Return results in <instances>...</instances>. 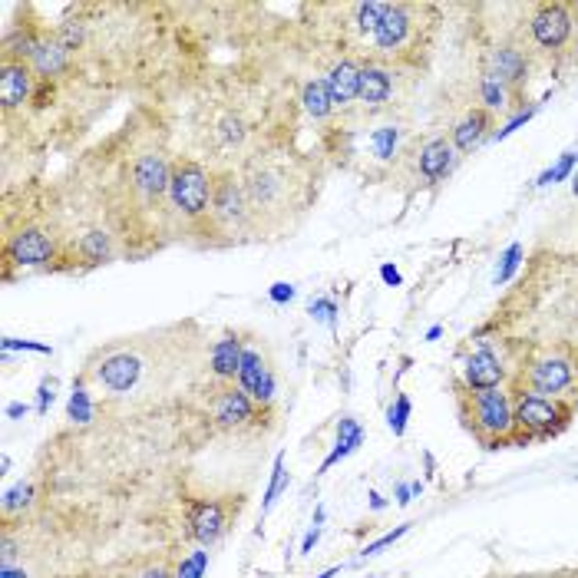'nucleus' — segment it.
Wrapping results in <instances>:
<instances>
[{
	"mask_svg": "<svg viewBox=\"0 0 578 578\" xmlns=\"http://www.w3.org/2000/svg\"><path fill=\"white\" fill-rule=\"evenodd\" d=\"M489 331L522 351L578 357V258H552V265L532 268L503 311H496Z\"/></svg>",
	"mask_w": 578,
	"mask_h": 578,
	"instance_id": "f257e3e1",
	"label": "nucleus"
},
{
	"mask_svg": "<svg viewBox=\"0 0 578 578\" xmlns=\"http://www.w3.org/2000/svg\"><path fill=\"white\" fill-rule=\"evenodd\" d=\"M509 347L512 377L509 390L522 394H539L552 400H575L578 397V357L565 351H522Z\"/></svg>",
	"mask_w": 578,
	"mask_h": 578,
	"instance_id": "f03ea898",
	"label": "nucleus"
},
{
	"mask_svg": "<svg viewBox=\"0 0 578 578\" xmlns=\"http://www.w3.org/2000/svg\"><path fill=\"white\" fill-rule=\"evenodd\" d=\"M436 27V7L430 4H394L390 0L387 17L374 30V47L384 60L420 63V53L430 50Z\"/></svg>",
	"mask_w": 578,
	"mask_h": 578,
	"instance_id": "7ed1b4c3",
	"label": "nucleus"
},
{
	"mask_svg": "<svg viewBox=\"0 0 578 578\" xmlns=\"http://www.w3.org/2000/svg\"><path fill=\"white\" fill-rule=\"evenodd\" d=\"M463 427L489 450L496 446L516 443V413H512V390L493 387V390H466L460 387L456 397Z\"/></svg>",
	"mask_w": 578,
	"mask_h": 578,
	"instance_id": "20e7f679",
	"label": "nucleus"
},
{
	"mask_svg": "<svg viewBox=\"0 0 578 578\" xmlns=\"http://www.w3.org/2000/svg\"><path fill=\"white\" fill-rule=\"evenodd\" d=\"M572 400H552L539 394H522L512 390V413H516V443L529 446L536 440L559 436L572 420Z\"/></svg>",
	"mask_w": 578,
	"mask_h": 578,
	"instance_id": "39448f33",
	"label": "nucleus"
},
{
	"mask_svg": "<svg viewBox=\"0 0 578 578\" xmlns=\"http://www.w3.org/2000/svg\"><path fill=\"white\" fill-rule=\"evenodd\" d=\"M212 189L215 179L209 169L192 159L172 162V182H169V202L185 222H202L212 212Z\"/></svg>",
	"mask_w": 578,
	"mask_h": 578,
	"instance_id": "423d86ee",
	"label": "nucleus"
},
{
	"mask_svg": "<svg viewBox=\"0 0 578 578\" xmlns=\"http://www.w3.org/2000/svg\"><path fill=\"white\" fill-rule=\"evenodd\" d=\"M575 27H578V4H565V0L532 4L526 14L529 40L539 53H562L572 43Z\"/></svg>",
	"mask_w": 578,
	"mask_h": 578,
	"instance_id": "0eeeda50",
	"label": "nucleus"
},
{
	"mask_svg": "<svg viewBox=\"0 0 578 578\" xmlns=\"http://www.w3.org/2000/svg\"><path fill=\"white\" fill-rule=\"evenodd\" d=\"M460 377L466 390H493L503 387L512 377V357L509 347L499 341V347L493 341H479L470 354L463 357L460 364Z\"/></svg>",
	"mask_w": 578,
	"mask_h": 578,
	"instance_id": "6e6552de",
	"label": "nucleus"
},
{
	"mask_svg": "<svg viewBox=\"0 0 578 578\" xmlns=\"http://www.w3.org/2000/svg\"><path fill=\"white\" fill-rule=\"evenodd\" d=\"M4 261H7V271H10V265H20V268L50 265V261H57V238H53L50 232H43V228H37V225L20 228V232L7 235Z\"/></svg>",
	"mask_w": 578,
	"mask_h": 578,
	"instance_id": "1a4fd4ad",
	"label": "nucleus"
},
{
	"mask_svg": "<svg viewBox=\"0 0 578 578\" xmlns=\"http://www.w3.org/2000/svg\"><path fill=\"white\" fill-rule=\"evenodd\" d=\"M529 73H532L529 50H522L519 43H496V47L486 50L483 76H493V80L509 86L516 96H522V90L529 86Z\"/></svg>",
	"mask_w": 578,
	"mask_h": 578,
	"instance_id": "9d476101",
	"label": "nucleus"
},
{
	"mask_svg": "<svg viewBox=\"0 0 578 578\" xmlns=\"http://www.w3.org/2000/svg\"><path fill=\"white\" fill-rule=\"evenodd\" d=\"M248 215H252V205H248L245 185L238 182L232 172H225V176H215L209 222L218 225V228H228V232H235V225H242Z\"/></svg>",
	"mask_w": 578,
	"mask_h": 578,
	"instance_id": "9b49d317",
	"label": "nucleus"
},
{
	"mask_svg": "<svg viewBox=\"0 0 578 578\" xmlns=\"http://www.w3.org/2000/svg\"><path fill=\"white\" fill-rule=\"evenodd\" d=\"M169 182L172 166L162 152H143L129 169V185L146 205H159L162 199H169Z\"/></svg>",
	"mask_w": 578,
	"mask_h": 578,
	"instance_id": "f8f14e48",
	"label": "nucleus"
},
{
	"mask_svg": "<svg viewBox=\"0 0 578 578\" xmlns=\"http://www.w3.org/2000/svg\"><path fill=\"white\" fill-rule=\"evenodd\" d=\"M90 374L109 394H129V390L139 384V377H143V357L133 351H113L106 354Z\"/></svg>",
	"mask_w": 578,
	"mask_h": 578,
	"instance_id": "ddd939ff",
	"label": "nucleus"
},
{
	"mask_svg": "<svg viewBox=\"0 0 578 578\" xmlns=\"http://www.w3.org/2000/svg\"><path fill=\"white\" fill-rule=\"evenodd\" d=\"M238 387L245 390L258 410H268L275 403V374L265 361V354L255 344H245L242 354V370H238Z\"/></svg>",
	"mask_w": 578,
	"mask_h": 578,
	"instance_id": "4468645a",
	"label": "nucleus"
},
{
	"mask_svg": "<svg viewBox=\"0 0 578 578\" xmlns=\"http://www.w3.org/2000/svg\"><path fill=\"white\" fill-rule=\"evenodd\" d=\"M37 83V73L27 60H0V106H4V113L34 100Z\"/></svg>",
	"mask_w": 578,
	"mask_h": 578,
	"instance_id": "2eb2a0df",
	"label": "nucleus"
},
{
	"mask_svg": "<svg viewBox=\"0 0 578 578\" xmlns=\"http://www.w3.org/2000/svg\"><path fill=\"white\" fill-rule=\"evenodd\" d=\"M460 162V152L453 149L450 136H433L427 143H420L417 156H413V166H417V179H423V185L443 182Z\"/></svg>",
	"mask_w": 578,
	"mask_h": 578,
	"instance_id": "dca6fc26",
	"label": "nucleus"
},
{
	"mask_svg": "<svg viewBox=\"0 0 578 578\" xmlns=\"http://www.w3.org/2000/svg\"><path fill=\"white\" fill-rule=\"evenodd\" d=\"M232 526V506L209 499V503H192L189 506V536L202 545H212L225 536V529Z\"/></svg>",
	"mask_w": 578,
	"mask_h": 578,
	"instance_id": "f3484780",
	"label": "nucleus"
},
{
	"mask_svg": "<svg viewBox=\"0 0 578 578\" xmlns=\"http://www.w3.org/2000/svg\"><path fill=\"white\" fill-rule=\"evenodd\" d=\"M258 407L252 403V397L245 394L242 387H225L218 390V397L212 403V417L222 430H242L248 423L258 420Z\"/></svg>",
	"mask_w": 578,
	"mask_h": 578,
	"instance_id": "a211bd4d",
	"label": "nucleus"
},
{
	"mask_svg": "<svg viewBox=\"0 0 578 578\" xmlns=\"http://www.w3.org/2000/svg\"><path fill=\"white\" fill-rule=\"evenodd\" d=\"M496 129V116L483 106L466 109V116L450 129V143L460 156H470L476 146H483Z\"/></svg>",
	"mask_w": 578,
	"mask_h": 578,
	"instance_id": "6ab92c4d",
	"label": "nucleus"
},
{
	"mask_svg": "<svg viewBox=\"0 0 578 578\" xmlns=\"http://www.w3.org/2000/svg\"><path fill=\"white\" fill-rule=\"evenodd\" d=\"M394 96V70L384 63H361V96L357 103H364L367 113L384 109Z\"/></svg>",
	"mask_w": 578,
	"mask_h": 578,
	"instance_id": "aec40b11",
	"label": "nucleus"
},
{
	"mask_svg": "<svg viewBox=\"0 0 578 578\" xmlns=\"http://www.w3.org/2000/svg\"><path fill=\"white\" fill-rule=\"evenodd\" d=\"M327 93H331L334 109H351L361 96V63L357 60H337L331 73L324 76Z\"/></svg>",
	"mask_w": 578,
	"mask_h": 578,
	"instance_id": "412c9836",
	"label": "nucleus"
},
{
	"mask_svg": "<svg viewBox=\"0 0 578 578\" xmlns=\"http://www.w3.org/2000/svg\"><path fill=\"white\" fill-rule=\"evenodd\" d=\"M242 354H245V341L235 331L222 334L212 347V374L222 380V384H232L238 380V370H242Z\"/></svg>",
	"mask_w": 578,
	"mask_h": 578,
	"instance_id": "4be33fe9",
	"label": "nucleus"
},
{
	"mask_svg": "<svg viewBox=\"0 0 578 578\" xmlns=\"http://www.w3.org/2000/svg\"><path fill=\"white\" fill-rule=\"evenodd\" d=\"M30 67H34L37 80H53V76L70 70V53L63 50L53 37H43L37 53H34V60H30Z\"/></svg>",
	"mask_w": 578,
	"mask_h": 578,
	"instance_id": "5701e85b",
	"label": "nucleus"
},
{
	"mask_svg": "<svg viewBox=\"0 0 578 578\" xmlns=\"http://www.w3.org/2000/svg\"><path fill=\"white\" fill-rule=\"evenodd\" d=\"M73 255L83 261V265H106L113 258V235L103 232V228H90L73 242Z\"/></svg>",
	"mask_w": 578,
	"mask_h": 578,
	"instance_id": "b1692460",
	"label": "nucleus"
},
{
	"mask_svg": "<svg viewBox=\"0 0 578 578\" xmlns=\"http://www.w3.org/2000/svg\"><path fill=\"white\" fill-rule=\"evenodd\" d=\"M361 443H364V430H361V423L351 420V417H344V420H341V427H337V446H334V453L327 456V460L321 463V473L331 470L334 463H341L344 456H351Z\"/></svg>",
	"mask_w": 578,
	"mask_h": 578,
	"instance_id": "393cba45",
	"label": "nucleus"
},
{
	"mask_svg": "<svg viewBox=\"0 0 578 578\" xmlns=\"http://www.w3.org/2000/svg\"><path fill=\"white\" fill-rule=\"evenodd\" d=\"M400 136L403 129L397 123H384L370 133V152H374L377 162H394L400 156Z\"/></svg>",
	"mask_w": 578,
	"mask_h": 578,
	"instance_id": "a878e982",
	"label": "nucleus"
},
{
	"mask_svg": "<svg viewBox=\"0 0 578 578\" xmlns=\"http://www.w3.org/2000/svg\"><path fill=\"white\" fill-rule=\"evenodd\" d=\"M512 100H519L516 93L509 90V86H503L499 80H493V76H479V103H483V109H489V113H499V109H509L516 106Z\"/></svg>",
	"mask_w": 578,
	"mask_h": 578,
	"instance_id": "bb28decb",
	"label": "nucleus"
},
{
	"mask_svg": "<svg viewBox=\"0 0 578 578\" xmlns=\"http://www.w3.org/2000/svg\"><path fill=\"white\" fill-rule=\"evenodd\" d=\"M301 103H304V109H308L311 119H327V116L334 113L331 93H327V83H324V80H308V83H304Z\"/></svg>",
	"mask_w": 578,
	"mask_h": 578,
	"instance_id": "cd10ccee",
	"label": "nucleus"
},
{
	"mask_svg": "<svg viewBox=\"0 0 578 578\" xmlns=\"http://www.w3.org/2000/svg\"><path fill=\"white\" fill-rule=\"evenodd\" d=\"M390 4H384V0H370V4H351V27L357 30V34H370L374 37V30L380 27V20L387 17Z\"/></svg>",
	"mask_w": 578,
	"mask_h": 578,
	"instance_id": "c85d7f7f",
	"label": "nucleus"
},
{
	"mask_svg": "<svg viewBox=\"0 0 578 578\" xmlns=\"http://www.w3.org/2000/svg\"><path fill=\"white\" fill-rule=\"evenodd\" d=\"M575 162H578V149H569V152H562L559 162L555 166H549L542 172V176L536 179V185H552V182H562V179H569L572 176V169H575Z\"/></svg>",
	"mask_w": 578,
	"mask_h": 578,
	"instance_id": "c756f323",
	"label": "nucleus"
},
{
	"mask_svg": "<svg viewBox=\"0 0 578 578\" xmlns=\"http://www.w3.org/2000/svg\"><path fill=\"white\" fill-rule=\"evenodd\" d=\"M53 40H57L67 53L80 50L83 40H86V24H80V20H67V24H60V30L53 34Z\"/></svg>",
	"mask_w": 578,
	"mask_h": 578,
	"instance_id": "7c9ffc66",
	"label": "nucleus"
},
{
	"mask_svg": "<svg viewBox=\"0 0 578 578\" xmlns=\"http://www.w3.org/2000/svg\"><path fill=\"white\" fill-rule=\"evenodd\" d=\"M522 258H526V248H522L519 242H512L506 252H503V265H499V271H496V285H506V281L516 275L519 271V265H522Z\"/></svg>",
	"mask_w": 578,
	"mask_h": 578,
	"instance_id": "2f4dec72",
	"label": "nucleus"
},
{
	"mask_svg": "<svg viewBox=\"0 0 578 578\" xmlns=\"http://www.w3.org/2000/svg\"><path fill=\"white\" fill-rule=\"evenodd\" d=\"M215 136L222 146H242L245 143V123L238 116H225L222 123H218Z\"/></svg>",
	"mask_w": 578,
	"mask_h": 578,
	"instance_id": "473e14b6",
	"label": "nucleus"
},
{
	"mask_svg": "<svg viewBox=\"0 0 578 578\" xmlns=\"http://www.w3.org/2000/svg\"><path fill=\"white\" fill-rule=\"evenodd\" d=\"M70 420H73V423H90V420H93V403H90V394H86L83 387H73Z\"/></svg>",
	"mask_w": 578,
	"mask_h": 578,
	"instance_id": "72a5a7b5",
	"label": "nucleus"
},
{
	"mask_svg": "<svg viewBox=\"0 0 578 578\" xmlns=\"http://www.w3.org/2000/svg\"><path fill=\"white\" fill-rule=\"evenodd\" d=\"M205 569H209V552L199 549V552H192V559H182L176 565V578H202Z\"/></svg>",
	"mask_w": 578,
	"mask_h": 578,
	"instance_id": "f704fd0d",
	"label": "nucleus"
},
{
	"mask_svg": "<svg viewBox=\"0 0 578 578\" xmlns=\"http://www.w3.org/2000/svg\"><path fill=\"white\" fill-rule=\"evenodd\" d=\"M288 483V473H285V456H275V470H271V483H268V493H265V512L275 506L278 493L285 489Z\"/></svg>",
	"mask_w": 578,
	"mask_h": 578,
	"instance_id": "c9c22d12",
	"label": "nucleus"
},
{
	"mask_svg": "<svg viewBox=\"0 0 578 578\" xmlns=\"http://www.w3.org/2000/svg\"><path fill=\"white\" fill-rule=\"evenodd\" d=\"M410 397H397L394 400V407H390V413H387V420H390V430H394L397 436H403V430H407V420H410Z\"/></svg>",
	"mask_w": 578,
	"mask_h": 578,
	"instance_id": "e433bc0d",
	"label": "nucleus"
},
{
	"mask_svg": "<svg viewBox=\"0 0 578 578\" xmlns=\"http://www.w3.org/2000/svg\"><path fill=\"white\" fill-rule=\"evenodd\" d=\"M30 496H34V486H14L10 493L4 496V516H14L20 506H30Z\"/></svg>",
	"mask_w": 578,
	"mask_h": 578,
	"instance_id": "4c0bfd02",
	"label": "nucleus"
},
{
	"mask_svg": "<svg viewBox=\"0 0 578 578\" xmlns=\"http://www.w3.org/2000/svg\"><path fill=\"white\" fill-rule=\"evenodd\" d=\"M311 318L314 321H327V324H334V318H337V304L331 301V298H318V301H311Z\"/></svg>",
	"mask_w": 578,
	"mask_h": 578,
	"instance_id": "58836bf2",
	"label": "nucleus"
},
{
	"mask_svg": "<svg viewBox=\"0 0 578 578\" xmlns=\"http://www.w3.org/2000/svg\"><path fill=\"white\" fill-rule=\"evenodd\" d=\"M407 532H410V526H400V529H394V532H387V536H380L377 542H370V545H367V549H364L361 555H364V559H367V555H377L380 549H387V545H394L400 536H407Z\"/></svg>",
	"mask_w": 578,
	"mask_h": 578,
	"instance_id": "ea45409f",
	"label": "nucleus"
},
{
	"mask_svg": "<svg viewBox=\"0 0 578 578\" xmlns=\"http://www.w3.org/2000/svg\"><path fill=\"white\" fill-rule=\"evenodd\" d=\"M37 351V354H50V347L47 344H34V341H14V337H7L4 341V354H10V351Z\"/></svg>",
	"mask_w": 578,
	"mask_h": 578,
	"instance_id": "a19ab883",
	"label": "nucleus"
},
{
	"mask_svg": "<svg viewBox=\"0 0 578 578\" xmlns=\"http://www.w3.org/2000/svg\"><path fill=\"white\" fill-rule=\"evenodd\" d=\"M268 298L275 301V304H288V301L294 298V288H291V285H285V281H278V285H271Z\"/></svg>",
	"mask_w": 578,
	"mask_h": 578,
	"instance_id": "79ce46f5",
	"label": "nucleus"
},
{
	"mask_svg": "<svg viewBox=\"0 0 578 578\" xmlns=\"http://www.w3.org/2000/svg\"><path fill=\"white\" fill-rule=\"evenodd\" d=\"M139 578H176V572H169L166 565H149V569L139 572Z\"/></svg>",
	"mask_w": 578,
	"mask_h": 578,
	"instance_id": "37998d69",
	"label": "nucleus"
},
{
	"mask_svg": "<svg viewBox=\"0 0 578 578\" xmlns=\"http://www.w3.org/2000/svg\"><path fill=\"white\" fill-rule=\"evenodd\" d=\"M50 403H53V384H43V387H40V403H37V410H40V413H47Z\"/></svg>",
	"mask_w": 578,
	"mask_h": 578,
	"instance_id": "c03bdc74",
	"label": "nucleus"
},
{
	"mask_svg": "<svg viewBox=\"0 0 578 578\" xmlns=\"http://www.w3.org/2000/svg\"><path fill=\"white\" fill-rule=\"evenodd\" d=\"M380 278H384L387 285H400V271H397L394 265H384V268H380Z\"/></svg>",
	"mask_w": 578,
	"mask_h": 578,
	"instance_id": "a18cd8bd",
	"label": "nucleus"
},
{
	"mask_svg": "<svg viewBox=\"0 0 578 578\" xmlns=\"http://www.w3.org/2000/svg\"><path fill=\"white\" fill-rule=\"evenodd\" d=\"M318 536H321V526H314L308 536H304V545H301V552H311L314 549V542H318Z\"/></svg>",
	"mask_w": 578,
	"mask_h": 578,
	"instance_id": "49530a36",
	"label": "nucleus"
},
{
	"mask_svg": "<svg viewBox=\"0 0 578 578\" xmlns=\"http://www.w3.org/2000/svg\"><path fill=\"white\" fill-rule=\"evenodd\" d=\"M7 417H10V420L27 417V403H10V407H7Z\"/></svg>",
	"mask_w": 578,
	"mask_h": 578,
	"instance_id": "de8ad7c7",
	"label": "nucleus"
},
{
	"mask_svg": "<svg viewBox=\"0 0 578 578\" xmlns=\"http://www.w3.org/2000/svg\"><path fill=\"white\" fill-rule=\"evenodd\" d=\"M0 578H27V572L14 569V565H0Z\"/></svg>",
	"mask_w": 578,
	"mask_h": 578,
	"instance_id": "09e8293b",
	"label": "nucleus"
},
{
	"mask_svg": "<svg viewBox=\"0 0 578 578\" xmlns=\"http://www.w3.org/2000/svg\"><path fill=\"white\" fill-rule=\"evenodd\" d=\"M370 506H374V509H384V499H380L377 493H370Z\"/></svg>",
	"mask_w": 578,
	"mask_h": 578,
	"instance_id": "8fccbe9b",
	"label": "nucleus"
},
{
	"mask_svg": "<svg viewBox=\"0 0 578 578\" xmlns=\"http://www.w3.org/2000/svg\"><path fill=\"white\" fill-rule=\"evenodd\" d=\"M572 195H575V199H578V172H575V176H572Z\"/></svg>",
	"mask_w": 578,
	"mask_h": 578,
	"instance_id": "3c124183",
	"label": "nucleus"
},
{
	"mask_svg": "<svg viewBox=\"0 0 578 578\" xmlns=\"http://www.w3.org/2000/svg\"><path fill=\"white\" fill-rule=\"evenodd\" d=\"M337 572H341V569H327V572H324V575H318V578H334Z\"/></svg>",
	"mask_w": 578,
	"mask_h": 578,
	"instance_id": "603ef678",
	"label": "nucleus"
}]
</instances>
